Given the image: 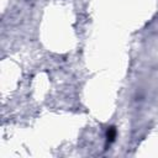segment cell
<instances>
[{
  "label": "cell",
  "mask_w": 158,
  "mask_h": 158,
  "mask_svg": "<svg viewBox=\"0 0 158 158\" xmlns=\"http://www.w3.org/2000/svg\"><path fill=\"white\" fill-rule=\"evenodd\" d=\"M115 137H116V128H115V127H110V128L106 131V139H107V142H109V143L112 142V141L115 139Z\"/></svg>",
  "instance_id": "obj_1"
}]
</instances>
